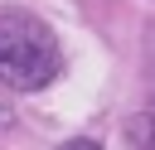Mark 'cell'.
Returning <instances> with one entry per match:
<instances>
[{
    "instance_id": "1",
    "label": "cell",
    "mask_w": 155,
    "mask_h": 150,
    "mask_svg": "<svg viewBox=\"0 0 155 150\" xmlns=\"http://www.w3.org/2000/svg\"><path fill=\"white\" fill-rule=\"evenodd\" d=\"M58 68H63V53L53 29L24 10H5L0 15V82L15 92H39L58 77Z\"/></svg>"
},
{
    "instance_id": "2",
    "label": "cell",
    "mask_w": 155,
    "mask_h": 150,
    "mask_svg": "<svg viewBox=\"0 0 155 150\" xmlns=\"http://www.w3.org/2000/svg\"><path fill=\"white\" fill-rule=\"evenodd\" d=\"M58 150H102L97 140H68V145H58Z\"/></svg>"
},
{
    "instance_id": "3",
    "label": "cell",
    "mask_w": 155,
    "mask_h": 150,
    "mask_svg": "<svg viewBox=\"0 0 155 150\" xmlns=\"http://www.w3.org/2000/svg\"><path fill=\"white\" fill-rule=\"evenodd\" d=\"M5 121H10V106H5V102H0V126H5Z\"/></svg>"
}]
</instances>
